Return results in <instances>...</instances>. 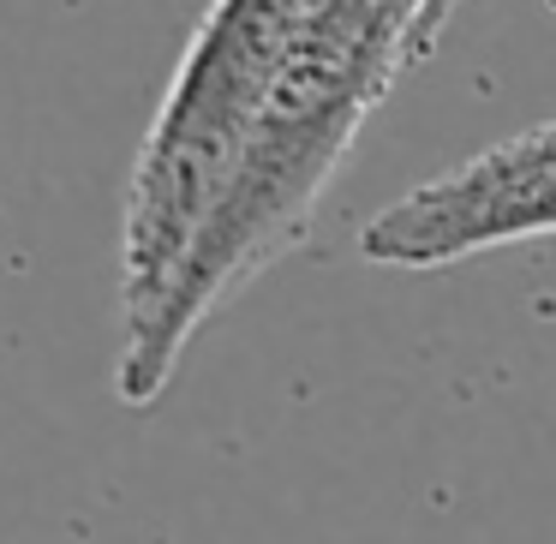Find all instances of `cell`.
Wrapping results in <instances>:
<instances>
[{
  "mask_svg": "<svg viewBox=\"0 0 556 544\" xmlns=\"http://www.w3.org/2000/svg\"><path fill=\"white\" fill-rule=\"evenodd\" d=\"M425 7L431 0H312L305 7L300 37L281 61V78L257 114V132L228 192L204 216L156 305L121 336L114 395L126 407H150L174 383L198 329L305 233L317 198L359 144L377 102L413 61H425Z\"/></svg>",
  "mask_w": 556,
  "mask_h": 544,
  "instance_id": "obj_1",
  "label": "cell"
},
{
  "mask_svg": "<svg viewBox=\"0 0 556 544\" xmlns=\"http://www.w3.org/2000/svg\"><path fill=\"white\" fill-rule=\"evenodd\" d=\"M312 0H210L156 102L121 210V329L156 305L228 192Z\"/></svg>",
  "mask_w": 556,
  "mask_h": 544,
  "instance_id": "obj_2",
  "label": "cell"
},
{
  "mask_svg": "<svg viewBox=\"0 0 556 544\" xmlns=\"http://www.w3.org/2000/svg\"><path fill=\"white\" fill-rule=\"evenodd\" d=\"M556 233V121H539L437 180L401 192L359 228V257L383 269H448Z\"/></svg>",
  "mask_w": 556,
  "mask_h": 544,
  "instance_id": "obj_3",
  "label": "cell"
},
{
  "mask_svg": "<svg viewBox=\"0 0 556 544\" xmlns=\"http://www.w3.org/2000/svg\"><path fill=\"white\" fill-rule=\"evenodd\" d=\"M460 13V0H431V13H425V37H443V30H448V18H455Z\"/></svg>",
  "mask_w": 556,
  "mask_h": 544,
  "instance_id": "obj_4",
  "label": "cell"
}]
</instances>
